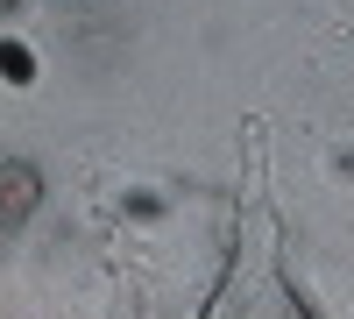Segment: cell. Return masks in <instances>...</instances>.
<instances>
[{
    "label": "cell",
    "instance_id": "6da1fadb",
    "mask_svg": "<svg viewBox=\"0 0 354 319\" xmlns=\"http://www.w3.org/2000/svg\"><path fill=\"white\" fill-rule=\"evenodd\" d=\"M36 206H43V170L28 156H0V235H15Z\"/></svg>",
    "mask_w": 354,
    "mask_h": 319
}]
</instances>
